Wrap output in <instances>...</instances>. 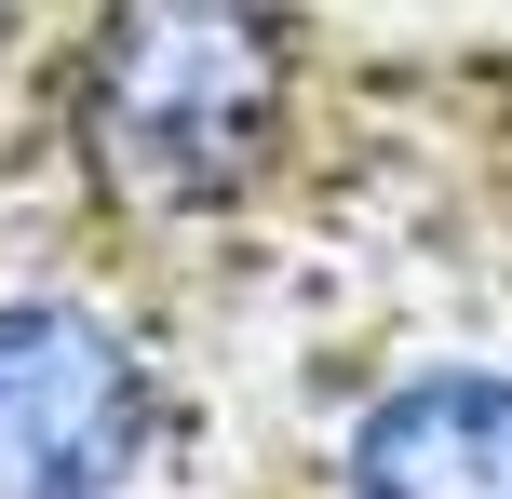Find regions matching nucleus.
Here are the masks:
<instances>
[{
  "label": "nucleus",
  "instance_id": "obj_1",
  "mask_svg": "<svg viewBox=\"0 0 512 499\" xmlns=\"http://www.w3.org/2000/svg\"><path fill=\"white\" fill-rule=\"evenodd\" d=\"M310 41L270 0H95L68 54V149L122 216L203 230L297 162Z\"/></svg>",
  "mask_w": 512,
  "mask_h": 499
},
{
  "label": "nucleus",
  "instance_id": "obj_2",
  "mask_svg": "<svg viewBox=\"0 0 512 499\" xmlns=\"http://www.w3.org/2000/svg\"><path fill=\"white\" fill-rule=\"evenodd\" d=\"M162 351L108 297L14 284L0 297V499H135L162 459Z\"/></svg>",
  "mask_w": 512,
  "mask_h": 499
},
{
  "label": "nucleus",
  "instance_id": "obj_3",
  "mask_svg": "<svg viewBox=\"0 0 512 499\" xmlns=\"http://www.w3.org/2000/svg\"><path fill=\"white\" fill-rule=\"evenodd\" d=\"M337 499H512V365L499 351L391 365L337 432Z\"/></svg>",
  "mask_w": 512,
  "mask_h": 499
}]
</instances>
